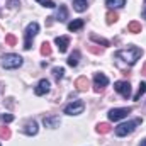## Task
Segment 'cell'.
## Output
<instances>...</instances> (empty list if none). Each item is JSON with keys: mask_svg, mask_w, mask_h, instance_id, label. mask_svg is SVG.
I'll return each mask as SVG.
<instances>
[{"mask_svg": "<svg viewBox=\"0 0 146 146\" xmlns=\"http://www.w3.org/2000/svg\"><path fill=\"white\" fill-rule=\"evenodd\" d=\"M145 9H146V0H145Z\"/></svg>", "mask_w": 146, "mask_h": 146, "instance_id": "35", "label": "cell"}, {"mask_svg": "<svg viewBox=\"0 0 146 146\" xmlns=\"http://www.w3.org/2000/svg\"><path fill=\"white\" fill-rule=\"evenodd\" d=\"M141 24L139 22H136V21H133V22H129V26H127V31L129 33H133V34H138V33H141Z\"/></svg>", "mask_w": 146, "mask_h": 146, "instance_id": "19", "label": "cell"}, {"mask_svg": "<svg viewBox=\"0 0 146 146\" xmlns=\"http://www.w3.org/2000/svg\"><path fill=\"white\" fill-rule=\"evenodd\" d=\"M63 73H65L63 68H53V76H54L56 82H60V80L63 78Z\"/></svg>", "mask_w": 146, "mask_h": 146, "instance_id": "25", "label": "cell"}, {"mask_svg": "<svg viewBox=\"0 0 146 146\" xmlns=\"http://www.w3.org/2000/svg\"><path fill=\"white\" fill-rule=\"evenodd\" d=\"M133 109L131 107H122V109H112L109 110V119L110 121H121V119H124V117H127V114H131Z\"/></svg>", "mask_w": 146, "mask_h": 146, "instance_id": "6", "label": "cell"}, {"mask_svg": "<svg viewBox=\"0 0 146 146\" xmlns=\"http://www.w3.org/2000/svg\"><path fill=\"white\" fill-rule=\"evenodd\" d=\"M42 7H48V9H53V7H56V3L53 2V0H37Z\"/></svg>", "mask_w": 146, "mask_h": 146, "instance_id": "28", "label": "cell"}, {"mask_svg": "<svg viewBox=\"0 0 146 146\" xmlns=\"http://www.w3.org/2000/svg\"><path fill=\"white\" fill-rule=\"evenodd\" d=\"M143 17L146 19V9H143Z\"/></svg>", "mask_w": 146, "mask_h": 146, "instance_id": "33", "label": "cell"}, {"mask_svg": "<svg viewBox=\"0 0 146 146\" xmlns=\"http://www.w3.org/2000/svg\"><path fill=\"white\" fill-rule=\"evenodd\" d=\"M73 9L76 12H85L87 10V0H73Z\"/></svg>", "mask_w": 146, "mask_h": 146, "instance_id": "17", "label": "cell"}, {"mask_svg": "<svg viewBox=\"0 0 146 146\" xmlns=\"http://www.w3.org/2000/svg\"><path fill=\"white\" fill-rule=\"evenodd\" d=\"M97 133L99 134H107V133H110V124H107V122H100V124H97Z\"/></svg>", "mask_w": 146, "mask_h": 146, "instance_id": "21", "label": "cell"}, {"mask_svg": "<svg viewBox=\"0 0 146 146\" xmlns=\"http://www.w3.org/2000/svg\"><path fill=\"white\" fill-rule=\"evenodd\" d=\"M27 136H34L37 134V122L36 121H27L26 124H24V129H22Z\"/></svg>", "mask_w": 146, "mask_h": 146, "instance_id": "10", "label": "cell"}, {"mask_svg": "<svg viewBox=\"0 0 146 146\" xmlns=\"http://www.w3.org/2000/svg\"><path fill=\"white\" fill-rule=\"evenodd\" d=\"M75 87H76V90L83 92V90H87V88L90 87V83H88L87 76H80V78H76V80H75Z\"/></svg>", "mask_w": 146, "mask_h": 146, "instance_id": "12", "label": "cell"}, {"mask_svg": "<svg viewBox=\"0 0 146 146\" xmlns=\"http://www.w3.org/2000/svg\"><path fill=\"white\" fill-rule=\"evenodd\" d=\"M10 138V129L9 127H0V139H9Z\"/></svg>", "mask_w": 146, "mask_h": 146, "instance_id": "27", "label": "cell"}, {"mask_svg": "<svg viewBox=\"0 0 146 146\" xmlns=\"http://www.w3.org/2000/svg\"><path fill=\"white\" fill-rule=\"evenodd\" d=\"M141 146H146V139H143V141H141Z\"/></svg>", "mask_w": 146, "mask_h": 146, "instance_id": "34", "label": "cell"}, {"mask_svg": "<svg viewBox=\"0 0 146 146\" xmlns=\"http://www.w3.org/2000/svg\"><path fill=\"white\" fill-rule=\"evenodd\" d=\"M83 109H85V104L82 100H75V102L68 104L65 107V114H68V115H78V114L83 112Z\"/></svg>", "mask_w": 146, "mask_h": 146, "instance_id": "7", "label": "cell"}, {"mask_svg": "<svg viewBox=\"0 0 146 146\" xmlns=\"http://www.w3.org/2000/svg\"><path fill=\"white\" fill-rule=\"evenodd\" d=\"M107 85H109V78H107L104 73H95V76H94V90L99 94V92H102L104 87H107Z\"/></svg>", "mask_w": 146, "mask_h": 146, "instance_id": "5", "label": "cell"}, {"mask_svg": "<svg viewBox=\"0 0 146 146\" xmlns=\"http://www.w3.org/2000/svg\"><path fill=\"white\" fill-rule=\"evenodd\" d=\"M41 54H42V56H49V54H51V44H49L48 41H44V42L41 44Z\"/></svg>", "mask_w": 146, "mask_h": 146, "instance_id": "23", "label": "cell"}, {"mask_svg": "<svg viewBox=\"0 0 146 146\" xmlns=\"http://www.w3.org/2000/svg\"><path fill=\"white\" fill-rule=\"evenodd\" d=\"M22 65V58L15 53H7L2 56V68L3 70H15Z\"/></svg>", "mask_w": 146, "mask_h": 146, "instance_id": "2", "label": "cell"}, {"mask_svg": "<svg viewBox=\"0 0 146 146\" xmlns=\"http://www.w3.org/2000/svg\"><path fill=\"white\" fill-rule=\"evenodd\" d=\"M49 92V82L44 78V80H39V83L36 85V88H34V94H36L37 97H41V95H46Z\"/></svg>", "mask_w": 146, "mask_h": 146, "instance_id": "9", "label": "cell"}, {"mask_svg": "<svg viewBox=\"0 0 146 146\" xmlns=\"http://www.w3.org/2000/svg\"><path fill=\"white\" fill-rule=\"evenodd\" d=\"M145 94H146V82H141V83H139V88H138V92H136V95H134V100H139L141 95H145Z\"/></svg>", "mask_w": 146, "mask_h": 146, "instance_id": "24", "label": "cell"}, {"mask_svg": "<svg viewBox=\"0 0 146 146\" xmlns=\"http://www.w3.org/2000/svg\"><path fill=\"white\" fill-rule=\"evenodd\" d=\"M56 46H58V49H60V53H65L66 49H68V44H70V37L66 36H60L56 37Z\"/></svg>", "mask_w": 146, "mask_h": 146, "instance_id": "11", "label": "cell"}, {"mask_svg": "<svg viewBox=\"0 0 146 146\" xmlns=\"http://www.w3.org/2000/svg\"><path fill=\"white\" fill-rule=\"evenodd\" d=\"M42 124L46 126V127H51V129H54V127H58L60 126V117H44L42 119Z\"/></svg>", "mask_w": 146, "mask_h": 146, "instance_id": "13", "label": "cell"}, {"mask_svg": "<svg viewBox=\"0 0 146 146\" xmlns=\"http://www.w3.org/2000/svg\"><path fill=\"white\" fill-rule=\"evenodd\" d=\"M37 33H39V24L37 22H31L27 27H26V33H24V37H26V41H24V49H31V46H33V39L36 36Z\"/></svg>", "mask_w": 146, "mask_h": 146, "instance_id": "4", "label": "cell"}, {"mask_svg": "<svg viewBox=\"0 0 146 146\" xmlns=\"http://www.w3.org/2000/svg\"><path fill=\"white\" fill-rule=\"evenodd\" d=\"M141 56H143V49H141V48H136V46H131V48H127V49H119V51H115V58H117V60H122V61L127 63V65H134Z\"/></svg>", "mask_w": 146, "mask_h": 146, "instance_id": "1", "label": "cell"}, {"mask_svg": "<svg viewBox=\"0 0 146 146\" xmlns=\"http://www.w3.org/2000/svg\"><path fill=\"white\" fill-rule=\"evenodd\" d=\"M90 39L94 41V42H97V44H102L104 48H107L110 42L107 41V39H104V37H100V36H97V34H90Z\"/></svg>", "mask_w": 146, "mask_h": 146, "instance_id": "22", "label": "cell"}, {"mask_svg": "<svg viewBox=\"0 0 146 146\" xmlns=\"http://www.w3.org/2000/svg\"><path fill=\"white\" fill-rule=\"evenodd\" d=\"M141 73H143V75H146V63L143 65V72H141Z\"/></svg>", "mask_w": 146, "mask_h": 146, "instance_id": "32", "label": "cell"}, {"mask_svg": "<svg viewBox=\"0 0 146 146\" xmlns=\"http://www.w3.org/2000/svg\"><path fill=\"white\" fill-rule=\"evenodd\" d=\"M5 42H7L9 46H15V44H17V37L14 36V34H7V36H5Z\"/></svg>", "mask_w": 146, "mask_h": 146, "instance_id": "26", "label": "cell"}, {"mask_svg": "<svg viewBox=\"0 0 146 146\" xmlns=\"http://www.w3.org/2000/svg\"><path fill=\"white\" fill-rule=\"evenodd\" d=\"M56 19H58L60 22H65V21L68 19V9H66L65 5H60L58 14H56Z\"/></svg>", "mask_w": 146, "mask_h": 146, "instance_id": "14", "label": "cell"}, {"mask_svg": "<svg viewBox=\"0 0 146 146\" xmlns=\"http://www.w3.org/2000/svg\"><path fill=\"white\" fill-rule=\"evenodd\" d=\"M17 5H19V0H10V2H9V7H12V9L17 7Z\"/></svg>", "mask_w": 146, "mask_h": 146, "instance_id": "31", "label": "cell"}, {"mask_svg": "<svg viewBox=\"0 0 146 146\" xmlns=\"http://www.w3.org/2000/svg\"><path fill=\"white\" fill-rule=\"evenodd\" d=\"M0 119H2L3 122H12V121H14V115H12V114H2Z\"/></svg>", "mask_w": 146, "mask_h": 146, "instance_id": "29", "label": "cell"}, {"mask_svg": "<svg viewBox=\"0 0 146 146\" xmlns=\"http://www.w3.org/2000/svg\"><path fill=\"white\" fill-rule=\"evenodd\" d=\"M78 60H80V51H73L72 54H70V58H68V65L72 66V68H75L76 65H78Z\"/></svg>", "mask_w": 146, "mask_h": 146, "instance_id": "18", "label": "cell"}, {"mask_svg": "<svg viewBox=\"0 0 146 146\" xmlns=\"http://www.w3.org/2000/svg\"><path fill=\"white\" fill-rule=\"evenodd\" d=\"M88 51H90V53H94V54H100V51H102V49H100V48H97V46H88Z\"/></svg>", "mask_w": 146, "mask_h": 146, "instance_id": "30", "label": "cell"}, {"mask_svg": "<svg viewBox=\"0 0 146 146\" xmlns=\"http://www.w3.org/2000/svg\"><path fill=\"white\" fill-rule=\"evenodd\" d=\"M83 19H76V21H73L68 24V31H72V33H76V31H80L82 27H83Z\"/></svg>", "mask_w": 146, "mask_h": 146, "instance_id": "15", "label": "cell"}, {"mask_svg": "<svg viewBox=\"0 0 146 146\" xmlns=\"http://www.w3.org/2000/svg\"><path fill=\"white\" fill-rule=\"evenodd\" d=\"M139 124H141V119H133V121H129V122H122V124H119V126L115 127V134H117L119 138L127 136V134H131Z\"/></svg>", "mask_w": 146, "mask_h": 146, "instance_id": "3", "label": "cell"}, {"mask_svg": "<svg viewBox=\"0 0 146 146\" xmlns=\"http://www.w3.org/2000/svg\"><path fill=\"white\" fill-rule=\"evenodd\" d=\"M114 88H115V92H119L124 99L131 97V85H129V82H115V83H114Z\"/></svg>", "mask_w": 146, "mask_h": 146, "instance_id": "8", "label": "cell"}, {"mask_svg": "<svg viewBox=\"0 0 146 146\" xmlns=\"http://www.w3.org/2000/svg\"><path fill=\"white\" fill-rule=\"evenodd\" d=\"M106 5L109 9H121L126 5V0H106Z\"/></svg>", "mask_w": 146, "mask_h": 146, "instance_id": "16", "label": "cell"}, {"mask_svg": "<svg viewBox=\"0 0 146 146\" xmlns=\"http://www.w3.org/2000/svg\"><path fill=\"white\" fill-rule=\"evenodd\" d=\"M117 21H119V15H117V12L109 10V12L106 14V22H107V24H114V22H117Z\"/></svg>", "mask_w": 146, "mask_h": 146, "instance_id": "20", "label": "cell"}]
</instances>
